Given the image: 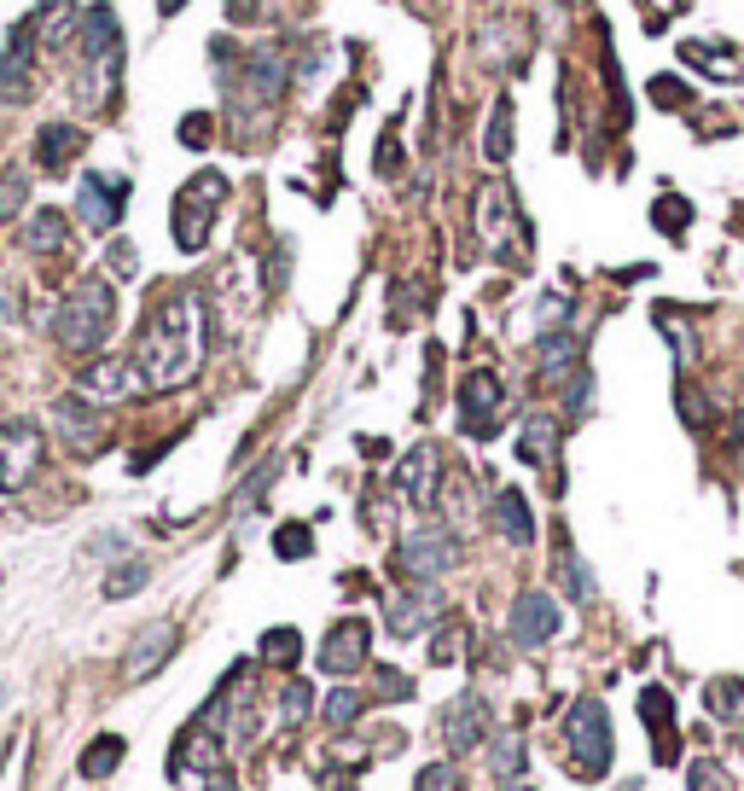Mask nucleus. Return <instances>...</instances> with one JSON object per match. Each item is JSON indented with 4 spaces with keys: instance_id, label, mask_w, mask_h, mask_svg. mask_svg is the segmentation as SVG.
I'll return each instance as SVG.
<instances>
[{
    "instance_id": "nucleus-1",
    "label": "nucleus",
    "mask_w": 744,
    "mask_h": 791,
    "mask_svg": "<svg viewBox=\"0 0 744 791\" xmlns=\"http://www.w3.org/2000/svg\"><path fill=\"white\" fill-rule=\"evenodd\" d=\"M198 361H204V302L193 292H169L134 344V373L151 391H175L198 373Z\"/></svg>"
},
{
    "instance_id": "nucleus-2",
    "label": "nucleus",
    "mask_w": 744,
    "mask_h": 791,
    "mask_svg": "<svg viewBox=\"0 0 744 791\" xmlns=\"http://www.w3.org/2000/svg\"><path fill=\"white\" fill-rule=\"evenodd\" d=\"M111 326H116V292H111V280H99V274L76 280L71 297L59 302V321H53L59 344L71 349V356H94V349L111 338Z\"/></svg>"
},
{
    "instance_id": "nucleus-3",
    "label": "nucleus",
    "mask_w": 744,
    "mask_h": 791,
    "mask_svg": "<svg viewBox=\"0 0 744 791\" xmlns=\"http://www.w3.org/2000/svg\"><path fill=\"white\" fill-rule=\"evenodd\" d=\"M565 751H570V768L582 780H605L611 768V710L599 699H576L565 716Z\"/></svg>"
},
{
    "instance_id": "nucleus-4",
    "label": "nucleus",
    "mask_w": 744,
    "mask_h": 791,
    "mask_svg": "<svg viewBox=\"0 0 744 791\" xmlns=\"http://www.w3.org/2000/svg\"><path fill=\"white\" fill-rule=\"evenodd\" d=\"M222 205H227V175L204 170V175L186 181L181 198H175V245L181 250H204L210 245V222H215Z\"/></svg>"
},
{
    "instance_id": "nucleus-5",
    "label": "nucleus",
    "mask_w": 744,
    "mask_h": 791,
    "mask_svg": "<svg viewBox=\"0 0 744 791\" xmlns=\"http://www.w3.org/2000/svg\"><path fill=\"white\" fill-rule=\"evenodd\" d=\"M396 565L408 570V577L419 582H436V577H448L454 565H460V535L443 530V524H419L401 535V553H396Z\"/></svg>"
},
{
    "instance_id": "nucleus-6",
    "label": "nucleus",
    "mask_w": 744,
    "mask_h": 791,
    "mask_svg": "<svg viewBox=\"0 0 744 791\" xmlns=\"http://www.w3.org/2000/svg\"><path fill=\"white\" fill-rule=\"evenodd\" d=\"M53 425H59V436H64V448L76 454V460H94L99 448L111 443V431H106V419H99V408L88 396H59L53 401Z\"/></svg>"
},
{
    "instance_id": "nucleus-7",
    "label": "nucleus",
    "mask_w": 744,
    "mask_h": 791,
    "mask_svg": "<svg viewBox=\"0 0 744 791\" xmlns=\"http://www.w3.org/2000/svg\"><path fill=\"white\" fill-rule=\"evenodd\" d=\"M41 471V425L29 419H7L0 425V490H24L29 478Z\"/></svg>"
},
{
    "instance_id": "nucleus-8",
    "label": "nucleus",
    "mask_w": 744,
    "mask_h": 791,
    "mask_svg": "<svg viewBox=\"0 0 744 791\" xmlns=\"http://www.w3.org/2000/svg\"><path fill=\"white\" fill-rule=\"evenodd\" d=\"M500 401H506V384L495 373H466V384H460V431L495 436Z\"/></svg>"
},
{
    "instance_id": "nucleus-9",
    "label": "nucleus",
    "mask_w": 744,
    "mask_h": 791,
    "mask_svg": "<svg viewBox=\"0 0 744 791\" xmlns=\"http://www.w3.org/2000/svg\"><path fill=\"white\" fill-rule=\"evenodd\" d=\"M558 600L553 594H518L512 600V617H506V634H512L518 646H541V641H553L558 634Z\"/></svg>"
},
{
    "instance_id": "nucleus-10",
    "label": "nucleus",
    "mask_w": 744,
    "mask_h": 791,
    "mask_svg": "<svg viewBox=\"0 0 744 791\" xmlns=\"http://www.w3.org/2000/svg\"><path fill=\"white\" fill-rule=\"evenodd\" d=\"M367 658H372V622H361V617H344L326 634V646H320V669H332V676H349Z\"/></svg>"
},
{
    "instance_id": "nucleus-11",
    "label": "nucleus",
    "mask_w": 744,
    "mask_h": 791,
    "mask_svg": "<svg viewBox=\"0 0 744 791\" xmlns=\"http://www.w3.org/2000/svg\"><path fill=\"white\" fill-rule=\"evenodd\" d=\"M123 205H128V181H116V175H88V181H82V193H76L82 222L99 227V233L123 222Z\"/></svg>"
},
{
    "instance_id": "nucleus-12",
    "label": "nucleus",
    "mask_w": 744,
    "mask_h": 791,
    "mask_svg": "<svg viewBox=\"0 0 744 791\" xmlns=\"http://www.w3.org/2000/svg\"><path fill=\"white\" fill-rule=\"evenodd\" d=\"M175 658V622H151V629L134 634L128 658H123V681H146Z\"/></svg>"
},
{
    "instance_id": "nucleus-13",
    "label": "nucleus",
    "mask_w": 744,
    "mask_h": 791,
    "mask_svg": "<svg viewBox=\"0 0 744 791\" xmlns=\"http://www.w3.org/2000/svg\"><path fill=\"white\" fill-rule=\"evenodd\" d=\"M436 483H443V460H436V448L431 443H419L408 460L396 466V490L408 507H431L436 500Z\"/></svg>"
},
{
    "instance_id": "nucleus-14",
    "label": "nucleus",
    "mask_w": 744,
    "mask_h": 791,
    "mask_svg": "<svg viewBox=\"0 0 744 791\" xmlns=\"http://www.w3.org/2000/svg\"><path fill=\"white\" fill-rule=\"evenodd\" d=\"M443 739H448V751H478L488 739V704L478 693H460L443 710Z\"/></svg>"
},
{
    "instance_id": "nucleus-15",
    "label": "nucleus",
    "mask_w": 744,
    "mask_h": 791,
    "mask_svg": "<svg viewBox=\"0 0 744 791\" xmlns=\"http://www.w3.org/2000/svg\"><path fill=\"white\" fill-rule=\"evenodd\" d=\"M280 94H285V53L280 47H257L245 59V99L268 111V106H280Z\"/></svg>"
},
{
    "instance_id": "nucleus-16",
    "label": "nucleus",
    "mask_w": 744,
    "mask_h": 791,
    "mask_svg": "<svg viewBox=\"0 0 744 791\" xmlns=\"http://www.w3.org/2000/svg\"><path fill=\"white\" fill-rule=\"evenodd\" d=\"M436 611H443V600H436L431 588H419V594H390V605H384L396 641H419V634L436 622Z\"/></svg>"
},
{
    "instance_id": "nucleus-17",
    "label": "nucleus",
    "mask_w": 744,
    "mask_h": 791,
    "mask_svg": "<svg viewBox=\"0 0 744 791\" xmlns=\"http://www.w3.org/2000/svg\"><path fill=\"white\" fill-rule=\"evenodd\" d=\"M29 64H36V18L12 24V36H7V59H0V88H7V99H18L29 88Z\"/></svg>"
},
{
    "instance_id": "nucleus-18",
    "label": "nucleus",
    "mask_w": 744,
    "mask_h": 791,
    "mask_svg": "<svg viewBox=\"0 0 744 791\" xmlns=\"http://www.w3.org/2000/svg\"><path fill=\"white\" fill-rule=\"evenodd\" d=\"M140 391V373L134 361H116V356H99L88 373H82V396H99V401H123Z\"/></svg>"
},
{
    "instance_id": "nucleus-19",
    "label": "nucleus",
    "mask_w": 744,
    "mask_h": 791,
    "mask_svg": "<svg viewBox=\"0 0 744 791\" xmlns=\"http://www.w3.org/2000/svg\"><path fill=\"white\" fill-rule=\"evenodd\" d=\"M512 222H518L512 198H506V187H495V181H488V187L478 193V227H483V239L495 245L500 257H506V239H512Z\"/></svg>"
},
{
    "instance_id": "nucleus-20",
    "label": "nucleus",
    "mask_w": 744,
    "mask_h": 791,
    "mask_svg": "<svg viewBox=\"0 0 744 791\" xmlns=\"http://www.w3.org/2000/svg\"><path fill=\"white\" fill-rule=\"evenodd\" d=\"M640 716H646V728L657 733V763H674V699H669V687H646L640 693Z\"/></svg>"
},
{
    "instance_id": "nucleus-21",
    "label": "nucleus",
    "mask_w": 744,
    "mask_h": 791,
    "mask_svg": "<svg viewBox=\"0 0 744 791\" xmlns=\"http://www.w3.org/2000/svg\"><path fill=\"white\" fill-rule=\"evenodd\" d=\"M76 151H82V128H71V123H47L36 134V163H41L47 175H64Z\"/></svg>"
},
{
    "instance_id": "nucleus-22",
    "label": "nucleus",
    "mask_w": 744,
    "mask_h": 791,
    "mask_svg": "<svg viewBox=\"0 0 744 791\" xmlns=\"http://www.w3.org/2000/svg\"><path fill=\"white\" fill-rule=\"evenodd\" d=\"M495 530H500L512 547H530V542H535V518H530V500H523L518 490H500V495H495Z\"/></svg>"
},
{
    "instance_id": "nucleus-23",
    "label": "nucleus",
    "mask_w": 744,
    "mask_h": 791,
    "mask_svg": "<svg viewBox=\"0 0 744 791\" xmlns=\"http://www.w3.org/2000/svg\"><path fill=\"white\" fill-rule=\"evenodd\" d=\"M123 756H128L123 733H99L94 745L76 756V774H82V780H111V774H116V763H123Z\"/></svg>"
},
{
    "instance_id": "nucleus-24",
    "label": "nucleus",
    "mask_w": 744,
    "mask_h": 791,
    "mask_svg": "<svg viewBox=\"0 0 744 791\" xmlns=\"http://www.w3.org/2000/svg\"><path fill=\"white\" fill-rule=\"evenodd\" d=\"M64 239H71V222H64V210H36L24 222V245L36 250V257H53V250H64Z\"/></svg>"
},
{
    "instance_id": "nucleus-25",
    "label": "nucleus",
    "mask_w": 744,
    "mask_h": 791,
    "mask_svg": "<svg viewBox=\"0 0 744 791\" xmlns=\"http://www.w3.org/2000/svg\"><path fill=\"white\" fill-rule=\"evenodd\" d=\"M512 94H500L495 99V111H488V134H483V158L488 163H506L512 158Z\"/></svg>"
},
{
    "instance_id": "nucleus-26",
    "label": "nucleus",
    "mask_w": 744,
    "mask_h": 791,
    "mask_svg": "<svg viewBox=\"0 0 744 791\" xmlns=\"http://www.w3.org/2000/svg\"><path fill=\"white\" fill-rule=\"evenodd\" d=\"M553 443H558V419L535 413L530 425H523V436H518V454H523L530 466H547V460H553Z\"/></svg>"
},
{
    "instance_id": "nucleus-27",
    "label": "nucleus",
    "mask_w": 744,
    "mask_h": 791,
    "mask_svg": "<svg viewBox=\"0 0 744 791\" xmlns=\"http://www.w3.org/2000/svg\"><path fill=\"white\" fill-rule=\"evenodd\" d=\"M576 338H570V332H547V338H541V373L547 379H565L570 367H576Z\"/></svg>"
},
{
    "instance_id": "nucleus-28",
    "label": "nucleus",
    "mask_w": 744,
    "mask_h": 791,
    "mask_svg": "<svg viewBox=\"0 0 744 791\" xmlns=\"http://www.w3.org/2000/svg\"><path fill=\"white\" fill-rule=\"evenodd\" d=\"M297 658H302V634H297V629H268V634H262V664L292 669Z\"/></svg>"
},
{
    "instance_id": "nucleus-29",
    "label": "nucleus",
    "mask_w": 744,
    "mask_h": 791,
    "mask_svg": "<svg viewBox=\"0 0 744 791\" xmlns=\"http://www.w3.org/2000/svg\"><path fill=\"white\" fill-rule=\"evenodd\" d=\"M146 582H151V565L128 559V565H116L111 577H106V600H128V594H140Z\"/></svg>"
},
{
    "instance_id": "nucleus-30",
    "label": "nucleus",
    "mask_w": 744,
    "mask_h": 791,
    "mask_svg": "<svg viewBox=\"0 0 744 791\" xmlns=\"http://www.w3.org/2000/svg\"><path fill=\"white\" fill-rule=\"evenodd\" d=\"M558 570H565V588H570V600H594V570H587L582 559H576V553H570V547H558Z\"/></svg>"
},
{
    "instance_id": "nucleus-31",
    "label": "nucleus",
    "mask_w": 744,
    "mask_h": 791,
    "mask_svg": "<svg viewBox=\"0 0 744 791\" xmlns=\"http://www.w3.org/2000/svg\"><path fill=\"white\" fill-rule=\"evenodd\" d=\"M372 699H384V704H401V699H413V681L401 676V669H372Z\"/></svg>"
},
{
    "instance_id": "nucleus-32",
    "label": "nucleus",
    "mask_w": 744,
    "mask_h": 791,
    "mask_svg": "<svg viewBox=\"0 0 744 791\" xmlns=\"http://www.w3.org/2000/svg\"><path fill=\"white\" fill-rule=\"evenodd\" d=\"M716 53H721V47H704V41H686V47H681V59H686V64H704L709 76H721V82L739 76V64H733V59H716Z\"/></svg>"
},
{
    "instance_id": "nucleus-33",
    "label": "nucleus",
    "mask_w": 744,
    "mask_h": 791,
    "mask_svg": "<svg viewBox=\"0 0 744 791\" xmlns=\"http://www.w3.org/2000/svg\"><path fill=\"white\" fill-rule=\"evenodd\" d=\"M652 222L657 227H664L669 233V239H674V233H686V222H692V205H686V198H657V210H652Z\"/></svg>"
},
{
    "instance_id": "nucleus-34",
    "label": "nucleus",
    "mask_w": 744,
    "mask_h": 791,
    "mask_svg": "<svg viewBox=\"0 0 744 791\" xmlns=\"http://www.w3.org/2000/svg\"><path fill=\"white\" fill-rule=\"evenodd\" d=\"M361 693H355V687H337V693H326V721H332V728H349V721L355 716H361Z\"/></svg>"
},
{
    "instance_id": "nucleus-35",
    "label": "nucleus",
    "mask_w": 744,
    "mask_h": 791,
    "mask_svg": "<svg viewBox=\"0 0 744 791\" xmlns=\"http://www.w3.org/2000/svg\"><path fill=\"white\" fill-rule=\"evenodd\" d=\"M495 774H500V780H518V774H523V739L518 733L495 739Z\"/></svg>"
},
{
    "instance_id": "nucleus-36",
    "label": "nucleus",
    "mask_w": 744,
    "mask_h": 791,
    "mask_svg": "<svg viewBox=\"0 0 744 791\" xmlns=\"http://www.w3.org/2000/svg\"><path fill=\"white\" fill-rule=\"evenodd\" d=\"M309 704H314L309 681H285V704H280V721H285V728H297V721L309 716Z\"/></svg>"
},
{
    "instance_id": "nucleus-37",
    "label": "nucleus",
    "mask_w": 744,
    "mask_h": 791,
    "mask_svg": "<svg viewBox=\"0 0 744 791\" xmlns=\"http://www.w3.org/2000/svg\"><path fill=\"white\" fill-rule=\"evenodd\" d=\"M309 547H314L309 524H285V530L274 535V553H280V559H309Z\"/></svg>"
},
{
    "instance_id": "nucleus-38",
    "label": "nucleus",
    "mask_w": 744,
    "mask_h": 791,
    "mask_svg": "<svg viewBox=\"0 0 744 791\" xmlns=\"http://www.w3.org/2000/svg\"><path fill=\"white\" fill-rule=\"evenodd\" d=\"M24 198H29V175L24 170H7V175H0V215H18Z\"/></svg>"
},
{
    "instance_id": "nucleus-39",
    "label": "nucleus",
    "mask_w": 744,
    "mask_h": 791,
    "mask_svg": "<svg viewBox=\"0 0 744 791\" xmlns=\"http://www.w3.org/2000/svg\"><path fill=\"white\" fill-rule=\"evenodd\" d=\"M739 704H744V681H733V676L709 681V710H716V716H733Z\"/></svg>"
},
{
    "instance_id": "nucleus-40",
    "label": "nucleus",
    "mask_w": 744,
    "mask_h": 791,
    "mask_svg": "<svg viewBox=\"0 0 744 791\" xmlns=\"http://www.w3.org/2000/svg\"><path fill=\"white\" fill-rule=\"evenodd\" d=\"M686 791H727V768L709 763V756H704V763H692L686 768Z\"/></svg>"
},
{
    "instance_id": "nucleus-41",
    "label": "nucleus",
    "mask_w": 744,
    "mask_h": 791,
    "mask_svg": "<svg viewBox=\"0 0 744 791\" xmlns=\"http://www.w3.org/2000/svg\"><path fill=\"white\" fill-rule=\"evenodd\" d=\"M419 791H460V768H454V763L419 768Z\"/></svg>"
},
{
    "instance_id": "nucleus-42",
    "label": "nucleus",
    "mask_w": 744,
    "mask_h": 791,
    "mask_svg": "<svg viewBox=\"0 0 744 791\" xmlns=\"http://www.w3.org/2000/svg\"><path fill=\"white\" fill-rule=\"evenodd\" d=\"M210 128H215L210 116H204V111H193V116H186V123H181V140L193 146V151H204V140H210Z\"/></svg>"
},
{
    "instance_id": "nucleus-43",
    "label": "nucleus",
    "mask_w": 744,
    "mask_h": 791,
    "mask_svg": "<svg viewBox=\"0 0 744 791\" xmlns=\"http://www.w3.org/2000/svg\"><path fill=\"white\" fill-rule=\"evenodd\" d=\"M106 262H111V274H116V280H128L134 268H140V257H134V245H128V239H116Z\"/></svg>"
},
{
    "instance_id": "nucleus-44",
    "label": "nucleus",
    "mask_w": 744,
    "mask_h": 791,
    "mask_svg": "<svg viewBox=\"0 0 744 791\" xmlns=\"http://www.w3.org/2000/svg\"><path fill=\"white\" fill-rule=\"evenodd\" d=\"M652 94H657V106H664V111H674V106H681V99H686V88H681V82H674V76L652 82Z\"/></svg>"
},
{
    "instance_id": "nucleus-45",
    "label": "nucleus",
    "mask_w": 744,
    "mask_h": 791,
    "mask_svg": "<svg viewBox=\"0 0 744 791\" xmlns=\"http://www.w3.org/2000/svg\"><path fill=\"white\" fill-rule=\"evenodd\" d=\"M500 791H530V786H523V780H506V786H500Z\"/></svg>"
},
{
    "instance_id": "nucleus-46",
    "label": "nucleus",
    "mask_w": 744,
    "mask_h": 791,
    "mask_svg": "<svg viewBox=\"0 0 744 791\" xmlns=\"http://www.w3.org/2000/svg\"><path fill=\"white\" fill-rule=\"evenodd\" d=\"M210 791H233V786H227V780H210Z\"/></svg>"
},
{
    "instance_id": "nucleus-47",
    "label": "nucleus",
    "mask_w": 744,
    "mask_h": 791,
    "mask_svg": "<svg viewBox=\"0 0 744 791\" xmlns=\"http://www.w3.org/2000/svg\"><path fill=\"white\" fill-rule=\"evenodd\" d=\"M0 704H7V687H0Z\"/></svg>"
},
{
    "instance_id": "nucleus-48",
    "label": "nucleus",
    "mask_w": 744,
    "mask_h": 791,
    "mask_svg": "<svg viewBox=\"0 0 744 791\" xmlns=\"http://www.w3.org/2000/svg\"><path fill=\"white\" fill-rule=\"evenodd\" d=\"M739 745H744V733H739Z\"/></svg>"
}]
</instances>
